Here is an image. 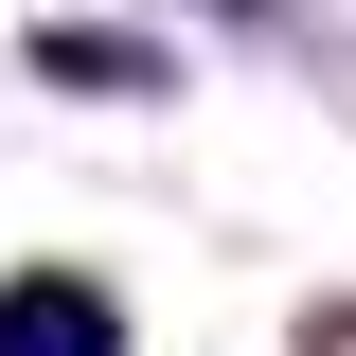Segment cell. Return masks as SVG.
I'll return each instance as SVG.
<instances>
[{
    "mask_svg": "<svg viewBox=\"0 0 356 356\" xmlns=\"http://www.w3.org/2000/svg\"><path fill=\"white\" fill-rule=\"evenodd\" d=\"M0 356H125V321H107V285H72V267H18V285H0Z\"/></svg>",
    "mask_w": 356,
    "mask_h": 356,
    "instance_id": "cell-1",
    "label": "cell"
}]
</instances>
